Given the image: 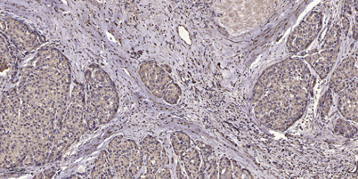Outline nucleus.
I'll list each match as a JSON object with an SVG mask.
<instances>
[{
	"label": "nucleus",
	"instance_id": "obj_1",
	"mask_svg": "<svg viewBox=\"0 0 358 179\" xmlns=\"http://www.w3.org/2000/svg\"><path fill=\"white\" fill-rule=\"evenodd\" d=\"M88 98L98 110L99 121L107 123L114 118L118 109V95L108 74L99 68L86 72Z\"/></svg>",
	"mask_w": 358,
	"mask_h": 179
},
{
	"label": "nucleus",
	"instance_id": "obj_2",
	"mask_svg": "<svg viewBox=\"0 0 358 179\" xmlns=\"http://www.w3.org/2000/svg\"><path fill=\"white\" fill-rule=\"evenodd\" d=\"M108 156L114 176L119 179H132L143 165V152L132 140H122L117 136L110 143Z\"/></svg>",
	"mask_w": 358,
	"mask_h": 179
},
{
	"label": "nucleus",
	"instance_id": "obj_3",
	"mask_svg": "<svg viewBox=\"0 0 358 179\" xmlns=\"http://www.w3.org/2000/svg\"><path fill=\"white\" fill-rule=\"evenodd\" d=\"M140 76L147 88L157 98L163 97L165 88L172 82L171 78L154 62H147L141 66Z\"/></svg>",
	"mask_w": 358,
	"mask_h": 179
},
{
	"label": "nucleus",
	"instance_id": "obj_4",
	"mask_svg": "<svg viewBox=\"0 0 358 179\" xmlns=\"http://www.w3.org/2000/svg\"><path fill=\"white\" fill-rule=\"evenodd\" d=\"M143 156L146 158V178L153 179L161 168L168 162L166 152L161 144L152 136H147L142 143Z\"/></svg>",
	"mask_w": 358,
	"mask_h": 179
},
{
	"label": "nucleus",
	"instance_id": "obj_5",
	"mask_svg": "<svg viewBox=\"0 0 358 179\" xmlns=\"http://www.w3.org/2000/svg\"><path fill=\"white\" fill-rule=\"evenodd\" d=\"M197 144L201 149V156L203 158V164L200 168L197 179H217L218 166L213 149L203 143L198 142Z\"/></svg>",
	"mask_w": 358,
	"mask_h": 179
},
{
	"label": "nucleus",
	"instance_id": "obj_6",
	"mask_svg": "<svg viewBox=\"0 0 358 179\" xmlns=\"http://www.w3.org/2000/svg\"><path fill=\"white\" fill-rule=\"evenodd\" d=\"M339 108L342 115L347 119H358V99L356 88L347 89L341 94Z\"/></svg>",
	"mask_w": 358,
	"mask_h": 179
},
{
	"label": "nucleus",
	"instance_id": "obj_7",
	"mask_svg": "<svg viewBox=\"0 0 358 179\" xmlns=\"http://www.w3.org/2000/svg\"><path fill=\"white\" fill-rule=\"evenodd\" d=\"M181 158L187 175L192 179H197L201 168V157L198 151L190 147L181 155Z\"/></svg>",
	"mask_w": 358,
	"mask_h": 179
},
{
	"label": "nucleus",
	"instance_id": "obj_8",
	"mask_svg": "<svg viewBox=\"0 0 358 179\" xmlns=\"http://www.w3.org/2000/svg\"><path fill=\"white\" fill-rule=\"evenodd\" d=\"M92 178L94 179H111L113 178L114 173L111 168V164L109 161L108 152L103 151L100 153L96 166L93 169Z\"/></svg>",
	"mask_w": 358,
	"mask_h": 179
},
{
	"label": "nucleus",
	"instance_id": "obj_9",
	"mask_svg": "<svg viewBox=\"0 0 358 179\" xmlns=\"http://www.w3.org/2000/svg\"><path fill=\"white\" fill-rule=\"evenodd\" d=\"M171 144L177 155H182L190 148V138L183 132H175L171 135Z\"/></svg>",
	"mask_w": 358,
	"mask_h": 179
},
{
	"label": "nucleus",
	"instance_id": "obj_10",
	"mask_svg": "<svg viewBox=\"0 0 358 179\" xmlns=\"http://www.w3.org/2000/svg\"><path fill=\"white\" fill-rule=\"evenodd\" d=\"M84 119L86 120V124L87 128L93 130L96 124H97V120H99V115L96 106L94 105L92 101L87 98V104H86V109H85V115H84Z\"/></svg>",
	"mask_w": 358,
	"mask_h": 179
},
{
	"label": "nucleus",
	"instance_id": "obj_11",
	"mask_svg": "<svg viewBox=\"0 0 358 179\" xmlns=\"http://www.w3.org/2000/svg\"><path fill=\"white\" fill-rule=\"evenodd\" d=\"M180 96H181V89L177 84H175L173 82L168 84L163 93L164 100L170 104L177 103Z\"/></svg>",
	"mask_w": 358,
	"mask_h": 179
},
{
	"label": "nucleus",
	"instance_id": "obj_12",
	"mask_svg": "<svg viewBox=\"0 0 358 179\" xmlns=\"http://www.w3.org/2000/svg\"><path fill=\"white\" fill-rule=\"evenodd\" d=\"M218 169L220 179H233V165L228 158H221Z\"/></svg>",
	"mask_w": 358,
	"mask_h": 179
},
{
	"label": "nucleus",
	"instance_id": "obj_13",
	"mask_svg": "<svg viewBox=\"0 0 358 179\" xmlns=\"http://www.w3.org/2000/svg\"><path fill=\"white\" fill-rule=\"evenodd\" d=\"M335 130L337 133L345 136H352L357 133V129L355 127L343 120H338Z\"/></svg>",
	"mask_w": 358,
	"mask_h": 179
},
{
	"label": "nucleus",
	"instance_id": "obj_14",
	"mask_svg": "<svg viewBox=\"0 0 358 179\" xmlns=\"http://www.w3.org/2000/svg\"><path fill=\"white\" fill-rule=\"evenodd\" d=\"M331 93L327 92L325 95L324 96V98L321 99L320 102V107L322 110V115L325 116L326 114H328V112L330 111L331 108Z\"/></svg>",
	"mask_w": 358,
	"mask_h": 179
},
{
	"label": "nucleus",
	"instance_id": "obj_15",
	"mask_svg": "<svg viewBox=\"0 0 358 179\" xmlns=\"http://www.w3.org/2000/svg\"><path fill=\"white\" fill-rule=\"evenodd\" d=\"M265 92V89L263 87H261L260 85H259L258 83L256 84L255 87H254V90H253V95H252V98H251V101L253 103L258 102L260 99L263 95Z\"/></svg>",
	"mask_w": 358,
	"mask_h": 179
},
{
	"label": "nucleus",
	"instance_id": "obj_16",
	"mask_svg": "<svg viewBox=\"0 0 358 179\" xmlns=\"http://www.w3.org/2000/svg\"><path fill=\"white\" fill-rule=\"evenodd\" d=\"M232 165H233V176H234L235 179H242L244 168H242L238 163L234 161H233Z\"/></svg>",
	"mask_w": 358,
	"mask_h": 179
},
{
	"label": "nucleus",
	"instance_id": "obj_17",
	"mask_svg": "<svg viewBox=\"0 0 358 179\" xmlns=\"http://www.w3.org/2000/svg\"><path fill=\"white\" fill-rule=\"evenodd\" d=\"M155 179H170V173L168 168H161L154 176Z\"/></svg>",
	"mask_w": 358,
	"mask_h": 179
},
{
	"label": "nucleus",
	"instance_id": "obj_18",
	"mask_svg": "<svg viewBox=\"0 0 358 179\" xmlns=\"http://www.w3.org/2000/svg\"><path fill=\"white\" fill-rule=\"evenodd\" d=\"M342 24H343V30H344V32H345V34L347 35V32H348V29H349V22H348L347 17H343Z\"/></svg>",
	"mask_w": 358,
	"mask_h": 179
},
{
	"label": "nucleus",
	"instance_id": "obj_19",
	"mask_svg": "<svg viewBox=\"0 0 358 179\" xmlns=\"http://www.w3.org/2000/svg\"><path fill=\"white\" fill-rule=\"evenodd\" d=\"M353 34H354V38L355 39H357L358 38V31H357V25H355L354 26V29H353Z\"/></svg>",
	"mask_w": 358,
	"mask_h": 179
},
{
	"label": "nucleus",
	"instance_id": "obj_20",
	"mask_svg": "<svg viewBox=\"0 0 358 179\" xmlns=\"http://www.w3.org/2000/svg\"><path fill=\"white\" fill-rule=\"evenodd\" d=\"M178 178H180V179H182V178H184L183 177V175L181 174V168H180V166L178 165Z\"/></svg>",
	"mask_w": 358,
	"mask_h": 179
}]
</instances>
